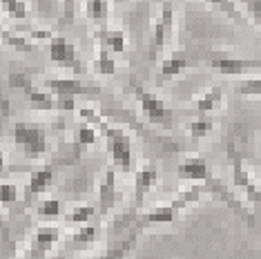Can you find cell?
Returning <instances> with one entry per match:
<instances>
[{
  "label": "cell",
  "instance_id": "1",
  "mask_svg": "<svg viewBox=\"0 0 261 259\" xmlns=\"http://www.w3.org/2000/svg\"><path fill=\"white\" fill-rule=\"evenodd\" d=\"M14 143L27 159H40L47 154L49 145H47V132L43 127L27 125V123H16L11 130Z\"/></svg>",
  "mask_w": 261,
  "mask_h": 259
},
{
  "label": "cell",
  "instance_id": "2",
  "mask_svg": "<svg viewBox=\"0 0 261 259\" xmlns=\"http://www.w3.org/2000/svg\"><path fill=\"white\" fill-rule=\"evenodd\" d=\"M132 92L134 98L141 108V114L145 116L152 125H161V127H172V121H174V112H172L168 105H165L161 98H156L154 94H150L143 85L132 83Z\"/></svg>",
  "mask_w": 261,
  "mask_h": 259
},
{
  "label": "cell",
  "instance_id": "3",
  "mask_svg": "<svg viewBox=\"0 0 261 259\" xmlns=\"http://www.w3.org/2000/svg\"><path fill=\"white\" fill-rule=\"evenodd\" d=\"M100 134L105 137L114 168H118L121 172H129L132 170V143H129V137L123 130L112 127V125H105L100 130Z\"/></svg>",
  "mask_w": 261,
  "mask_h": 259
},
{
  "label": "cell",
  "instance_id": "4",
  "mask_svg": "<svg viewBox=\"0 0 261 259\" xmlns=\"http://www.w3.org/2000/svg\"><path fill=\"white\" fill-rule=\"evenodd\" d=\"M172 38H174V7L170 3H163L159 22L154 25L152 36H150V49H147V56H150L152 63H156V58L172 43Z\"/></svg>",
  "mask_w": 261,
  "mask_h": 259
},
{
  "label": "cell",
  "instance_id": "5",
  "mask_svg": "<svg viewBox=\"0 0 261 259\" xmlns=\"http://www.w3.org/2000/svg\"><path fill=\"white\" fill-rule=\"evenodd\" d=\"M49 61L63 69H72L76 74L83 72V65H81L79 54H76V47L63 36H54L49 40Z\"/></svg>",
  "mask_w": 261,
  "mask_h": 259
},
{
  "label": "cell",
  "instance_id": "6",
  "mask_svg": "<svg viewBox=\"0 0 261 259\" xmlns=\"http://www.w3.org/2000/svg\"><path fill=\"white\" fill-rule=\"evenodd\" d=\"M45 87L56 96H96L98 90L81 83L79 79H47Z\"/></svg>",
  "mask_w": 261,
  "mask_h": 259
},
{
  "label": "cell",
  "instance_id": "7",
  "mask_svg": "<svg viewBox=\"0 0 261 259\" xmlns=\"http://www.w3.org/2000/svg\"><path fill=\"white\" fill-rule=\"evenodd\" d=\"M210 67L223 76H243L248 72L261 67L259 61H243V58H230V56H215L210 61Z\"/></svg>",
  "mask_w": 261,
  "mask_h": 259
},
{
  "label": "cell",
  "instance_id": "8",
  "mask_svg": "<svg viewBox=\"0 0 261 259\" xmlns=\"http://www.w3.org/2000/svg\"><path fill=\"white\" fill-rule=\"evenodd\" d=\"M232 184L239 188L243 194H246L248 201L261 203V188L252 181V176L248 174L246 168H243V163H241L239 157H232Z\"/></svg>",
  "mask_w": 261,
  "mask_h": 259
},
{
  "label": "cell",
  "instance_id": "9",
  "mask_svg": "<svg viewBox=\"0 0 261 259\" xmlns=\"http://www.w3.org/2000/svg\"><path fill=\"white\" fill-rule=\"evenodd\" d=\"M176 176L181 181H194V184H207L212 179L210 168H207V163L203 159H186L176 168Z\"/></svg>",
  "mask_w": 261,
  "mask_h": 259
},
{
  "label": "cell",
  "instance_id": "10",
  "mask_svg": "<svg viewBox=\"0 0 261 259\" xmlns=\"http://www.w3.org/2000/svg\"><path fill=\"white\" fill-rule=\"evenodd\" d=\"M156 181H159V170L154 166H143L139 172H136V188H134V205H136V210L143 205L145 197L152 192V188L156 186Z\"/></svg>",
  "mask_w": 261,
  "mask_h": 259
},
{
  "label": "cell",
  "instance_id": "11",
  "mask_svg": "<svg viewBox=\"0 0 261 259\" xmlns=\"http://www.w3.org/2000/svg\"><path fill=\"white\" fill-rule=\"evenodd\" d=\"M118 201V192H116V172L114 168H108L103 181L98 188V203H100V215H108Z\"/></svg>",
  "mask_w": 261,
  "mask_h": 259
},
{
  "label": "cell",
  "instance_id": "12",
  "mask_svg": "<svg viewBox=\"0 0 261 259\" xmlns=\"http://www.w3.org/2000/svg\"><path fill=\"white\" fill-rule=\"evenodd\" d=\"M147 226V223L141 219V223H136V226L129 230L127 237H123L118 244H114L112 248L108 250V255H105L103 259H125L127 257V252L134 248V244H136V239H139V235H141V228Z\"/></svg>",
  "mask_w": 261,
  "mask_h": 259
},
{
  "label": "cell",
  "instance_id": "13",
  "mask_svg": "<svg viewBox=\"0 0 261 259\" xmlns=\"http://www.w3.org/2000/svg\"><path fill=\"white\" fill-rule=\"evenodd\" d=\"M51 179H54V168L47 166L43 170H36V172L32 174V179H29V186L25 190V197L32 199V197H38V194H43L47 188L51 186Z\"/></svg>",
  "mask_w": 261,
  "mask_h": 259
},
{
  "label": "cell",
  "instance_id": "14",
  "mask_svg": "<svg viewBox=\"0 0 261 259\" xmlns=\"http://www.w3.org/2000/svg\"><path fill=\"white\" fill-rule=\"evenodd\" d=\"M96 40L100 43V47L110 49L112 54H123L125 51V34L118 32V29H98Z\"/></svg>",
  "mask_w": 261,
  "mask_h": 259
},
{
  "label": "cell",
  "instance_id": "15",
  "mask_svg": "<svg viewBox=\"0 0 261 259\" xmlns=\"http://www.w3.org/2000/svg\"><path fill=\"white\" fill-rule=\"evenodd\" d=\"M188 65H190V58H188L186 51H172L161 65V79L163 81L174 79V76H179Z\"/></svg>",
  "mask_w": 261,
  "mask_h": 259
},
{
  "label": "cell",
  "instance_id": "16",
  "mask_svg": "<svg viewBox=\"0 0 261 259\" xmlns=\"http://www.w3.org/2000/svg\"><path fill=\"white\" fill-rule=\"evenodd\" d=\"M87 18L96 25H105L110 18V0H85Z\"/></svg>",
  "mask_w": 261,
  "mask_h": 259
},
{
  "label": "cell",
  "instance_id": "17",
  "mask_svg": "<svg viewBox=\"0 0 261 259\" xmlns=\"http://www.w3.org/2000/svg\"><path fill=\"white\" fill-rule=\"evenodd\" d=\"M58 239H61V230H58V228L43 226L36 230V235H34V246L40 250H45V252H49L58 244Z\"/></svg>",
  "mask_w": 261,
  "mask_h": 259
},
{
  "label": "cell",
  "instance_id": "18",
  "mask_svg": "<svg viewBox=\"0 0 261 259\" xmlns=\"http://www.w3.org/2000/svg\"><path fill=\"white\" fill-rule=\"evenodd\" d=\"M221 101H223V92L219 90V87H212L210 92H205L197 101V112L201 116H205V114H210V112H215L219 105H221Z\"/></svg>",
  "mask_w": 261,
  "mask_h": 259
},
{
  "label": "cell",
  "instance_id": "19",
  "mask_svg": "<svg viewBox=\"0 0 261 259\" xmlns=\"http://www.w3.org/2000/svg\"><path fill=\"white\" fill-rule=\"evenodd\" d=\"M176 215H179V208L176 205H161V208H154L150 210L147 215H143V221L145 223H170L176 219Z\"/></svg>",
  "mask_w": 261,
  "mask_h": 259
},
{
  "label": "cell",
  "instance_id": "20",
  "mask_svg": "<svg viewBox=\"0 0 261 259\" xmlns=\"http://www.w3.org/2000/svg\"><path fill=\"white\" fill-rule=\"evenodd\" d=\"M94 72L100 74V76H114L116 74V63H114V58L110 56V49H105V47L98 49V56H96V61H94Z\"/></svg>",
  "mask_w": 261,
  "mask_h": 259
},
{
  "label": "cell",
  "instance_id": "21",
  "mask_svg": "<svg viewBox=\"0 0 261 259\" xmlns=\"http://www.w3.org/2000/svg\"><path fill=\"white\" fill-rule=\"evenodd\" d=\"M0 3H3V9H5V14H7L9 18H14V20H27L29 11H27L25 0H0Z\"/></svg>",
  "mask_w": 261,
  "mask_h": 259
},
{
  "label": "cell",
  "instance_id": "22",
  "mask_svg": "<svg viewBox=\"0 0 261 259\" xmlns=\"http://www.w3.org/2000/svg\"><path fill=\"white\" fill-rule=\"evenodd\" d=\"M215 130V123H212V119H207V116H201V119L192 121L188 125V134L192 139H205L207 134Z\"/></svg>",
  "mask_w": 261,
  "mask_h": 259
},
{
  "label": "cell",
  "instance_id": "23",
  "mask_svg": "<svg viewBox=\"0 0 261 259\" xmlns=\"http://www.w3.org/2000/svg\"><path fill=\"white\" fill-rule=\"evenodd\" d=\"M3 40H5V45L14 47V49H18V51H34V49H36V45L29 43L27 36H18V34H9L7 29L3 32Z\"/></svg>",
  "mask_w": 261,
  "mask_h": 259
},
{
  "label": "cell",
  "instance_id": "24",
  "mask_svg": "<svg viewBox=\"0 0 261 259\" xmlns=\"http://www.w3.org/2000/svg\"><path fill=\"white\" fill-rule=\"evenodd\" d=\"M96 141H98V130L94 125L79 127V132H76V145H79V148H90Z\"/></svg>",
  "mask_w": 261,
  "mask_h": 259
},
{
  "label": "cell",
  "instance_id": "25",
  "mask_svg": "<svg viewBox=\"0 0 261 259\" xmlns=\"http://www.w3.org/2000/svg\"><path fill=\"white\" fill-rule=\"evenodd\" d=\"M237 94L239 96H248V98H254V96H261V76L259 79H246L237 85Z\"/></svg>",
  "mask_w": 261,
  "mask_h": 259
},
{
  "label": "cell",
  "instance_id": "26",
  "mask_svg": "<svg viewBox=\"0 0 261 259\" xmlns=\"http://www.w3.org/2000/svg\"><path fill=\"white\" fill-rule=\"evenodd\" d=\"M94 239H96V228H94V226H85V223H83L79 230H76V232L72 235V241H74L76 246L92 244Z\"/></svg>",
  "mask_w": 261,
  "mask_h": 259
},
{
  "label": "cell",
  "instance_id": "27",
  "mask_svg": "<svg viewBox=\"0 0 261 259\" xmlns=\"http://www.w3.org/2000/svg\"><path fill=\"white\" fill-rule=\"evenodd\" d=\"M199 199H201V190H199L197 186H194L192 190L181 192L179 197H176L174 201H172V205H176V208H179V210H183V208H186V205H190V203H197Z\"/></svg>",
  "mask_w": 261,
  "mask_h": 259
},
{
  "label": "cell",
  "instance_id": "28",
  "mask_svg": "<svg viewBox=\"0 0 261 259\" xmlns=\"http://www.w3.org/2000/svg\"><path fill=\"white\" fill-rule=\"evenodd\" d=\"M36 213H38V217H61V213H63L61 201H58V199H47V201H40Z\"/></svg>",
  "mask_w": 261,
  "mask_h": 259
},
{
  "label": "cell",
  "instance_id": "29",
  "mask_svg": "<svg viewBox=\"0 0 261 259\" xmlns=\"http://www.w3.org/2000/svg\"><path fill=\"white\" fill-rule=\"evenodd\" d=\"M92 215H94L92 205H79V208H74L72 213L67 215V221L69 223H85L92 219Z\"/></svg>",
  "mask_w": 261,
  "mask_h": 259
},
{
  "label": "cell",
  "instance_id": "30",
  "mask_svg": "<svg viewBox=\"0 0 261 259\" xmlns=\"http://www.w3.org/2000/svg\"><path fill=\"white\" fill-rule=\"evenodd\" d=\"M16 199H18V190H16V186H11V184L0 186V201H3V205L16 203Z\"/></svg>",
  "mask_w": 261,
  "mask_h": 259
},
{
  "label": "cell",
  "instance_id": "31",
  "mask_svg": "<svg viewBox=\"0 0 261 259\" xmlns=\"http://www.w3.org/2000/svg\"><path fill=\"white\" fill-rule=\"evenodd\" d=\"M9 85L11 87H22V90H29V81L25 79V76H20V74H11L9 76Z\"/></svg>",
  "mask_w": 261,
  "mask_h": 259
},
{
  "label": "cell",
  "instance_id": "32",
  "mask_svg": "<svg viewBox=\"0 0 261 259\" xmlns=\"http://www.w3.org/2000/svg\"><path fill=\"white\" fill-rule=\"evenodd\" d=\"M74 3L76 0H63V18H65V22L74 20Z\"/></svg>",
  "mask_w": 261,
  "mask_h": 259
},
{
  "label": "cell",
  "instance_id": "33",
  "mask_svg": "<svg viewBox=\"0 0 261 259\" xmlns=\"http://www.w3.org/2000/svg\"><path fill=\"white\" fill-rule=\"evenodd\" d=\"M45 255H47L45 250H40V248H36V246H34V248H29V250H27L25 259H45Z\"/></svg>",
  "mask_w": 261,
  "mask_h": 259
},
{
  "label": "cell",
  "instance_id": "34",
  "mask_svg": "<svg viewBox=\"0 0 261 259\" xmlns=\"http://www.w3.org/2000/svg\"><path fill=\"white\" fill-rule=\"evenodd\" d=\"M118 3H121V0H118Z\"/></svg>",
  "mask_w": 261,
  "mask_h": 259
}]
</instances>
